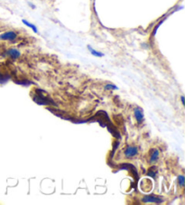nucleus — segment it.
Instances as JSON below:
<instances>
[{"label":"nucleus","mask_w":185,"mask_h":205,"mask_svg":"<svg viewBox=\"0 0 185 205\" xmlns=\"http://www.w3.org/2000/svg\"><path fill=\"white\" fill-rule=\"evenodd\" d=\"M17 37V35L14 31H8L6 32L2 35H0V39L5 40V41H14Z\"/></svg>","instance_id":"f257e3e1"},{"label":"nucleus","mask_w":185,"mask_h":205,"mask_svg":"<svg viewBox=\"0 0 185 205\" xmlns=\"http://www.w3.org/2000/svg\"><path fill=\"white\" fill-rule=\"evenodd\" d=\"M137 154V147L136 146H127L125 150L124 155L126 158H132Z\"/></svg>","instance_id":"f03ea898"},{"label":"nucleus","mask_w":185,"mask_h":205,"mask_svg":"<svg viewBox=\"0 0 185 205\" xmlns=\"http://www.w3.org/2000/svg\"><path fill=\"white\" fill-rule=\"evenodd\" d=\"M142 201L144 203L147 202H154V203H162L163 200L159 197H155V196H152V195H146L142 199Z\"/></svg>","instance_id":"7ed1b4c3"},{"label":"nucleus","mask_w":185,"mask_h":205,"mask_svg":"<svg viewBox=\"0 0 185 205\" xmlns=\"http://www.w3.org/2000/svg\"><path fill=\"white\" fill-rule=\"evenodd\" d=\"M7 54L8 56H10V57L13 58V59H17V58H19L20 55H21V54H20L19 51L16 50V49H14V48L7 50Z\"/></svg>","instance_id":"20e7f679"},{"label":"nucleus","mask_w":185,"mask_h":205,"mask_svg":"<svg viewBox=\"0 0 185 205\" xmlns=\"http://www.w3.org/2000/svg\"><path fill=\"white\" fill-rule=\"evenodd\" d=\"M135 113V117L136 119L137 120L138 123H141L143 121V119H144V114H143V110L140 109V108H136L134 111Z\"/></svg>","instance_id":"39448f33"},{"label":"nucleus","mask_w":185,"mask_h":205,"mask_svg":"<svg viewBox=\"0 0 185 205\" xmlns=\"http://www.w3.org/2000/svg\"><path fill=\"white\" fill-rule=\"evenodd\" d=\"M88 49H89V53L93 55V56H95V57H103L104 56V54L103 53H100V52H99V51H96L95 49H93L92 48L90 45H88Z\"/></svg>","instance_id":"423d86ee"},{"label":"nucleus","mask_w":185,"mask_h":205,"mask_svg":"<svg viewBox=\"0 0 185 205\" xmlns=\"http://www.w3.org/2000/svg\"><path fill=\"white\" fill-rule=\"evenodd\" d=\"M159 157V151L157 149H153L152 153H151V157H150V162L151 163H155Z\"/></svg>","instance_id":"0eeeda50"},{"label":"nucleus","mask_w":185,"mask_h":205,"mask_svg":"<svg viewBox=\"0 0 185 205\" xmlns=\"http://www.w3.org/2000/svg\"><path fill=\"white\" fill-rule=\"evenodd\" d=\"M22 22H23V24L25 25H26L27 27H29V28H31L35 33H38V30H37V27L33 25V24H32V23H30V22H28V21H26L25 19H23L22 20Z\"/></svg>","instance_id":"6e6552de"},{"label":"nucleus","mask_w":185,"mask_h":205,"mask_svg":"<svg viewBox=\"0 0 185 205\" xmlns=\"http://www.w3.org/2000/svg\"><path fill=\"white\" fill-rule=\"evenodd\" d=\"M105 89L107 90V91L108 90H118V88L114 84H107L105 86Z\"/></svg>","instance_id":"1a4fd4ad"},{"label":"nucleus","mask_w":185,"mask_h":205,"mask_svg":"<svg viewBox=\"0 0 185 205\" xmlns=\"http://www.w3.org/2000/svg\"><path fill=\"white\" fill-rule=\"evenodd\" d=\"M184 176L183 175H179L178 176V183L180 184L181 187H183L184 186Z\"/></svg>","instance_id":"9d476101"},{"label":"nucleus","mask_w":185,"mask_h":205,"mask_svg":"<svg viewBox=\"0 0 185 205\" xmlns=\"http://www.w3.org/2000/svg\"><path fill=\"white\" fill-rule=\"evenodd\" d=\"M156 171H153L152 170V168L149 170V173H148V175H150V176H152V177H155V175H156Z\"/></svg>","instance_id":"9b49d317"},{"label":"nucleus","mask_w":185,"mask_h":205,"mask_svg":"<svg viewBox=\"0 0 185 205\" xmlns=\"http://www.w3.org/2000/svg\"><path fill=\"white\" fill-rule=\"evenodd\" d=\"M181 103H182V105H184V97H183V96H181Z\"/></svg>","instance_id":"f8f14e48"},{"label":"nucleus","mask_w":185,"mask_h":205,"mask_svg":"<svg viewBox=\"0 0 185 205\" xmlns=\"http://www.w3.org/2000/svg\"><path fill=\"white\" fill-rule=\"evenodd\" d=\"M29 5L31 6V7H32V8H35V7H34V5H33V4H31V3H29Z\"/></svg>","instance_id":"ddd939ff"}]
</instances>
